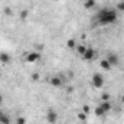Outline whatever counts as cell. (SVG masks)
<instances>
[{
    "instance_id": "12",
    "label": "cell",
    "mask_w": 124,
    "mask_h": 124,
    "mask_svg": "<svg viewBox=\"0 0 124 124\" xmlns=\"http://www.w3.org/2000/svg\"><path fill=\"white\" fill-rule=\"evenodd\" d=\"M66 46H68L69 49H74V51H75V48H77V42H75V39H68Z\"/></svg>"
},
{
    "instance_id": "23",
    "label": "cell",
    "mask_w": 124,
    "mask_h": 124,
    "mask_svg": "<svg viewBox=\"0 0 124 124\" xmlns=\"http://www.w3.org/2000/svg\"><path fill=\"white\" fill-rule=\"evenodd\" d=\"M120 1H124V0H120Z\"/></svg>"
},
{
    "instance_id": "1",
    "label": "cell",
    "mask_w": 124,
    "mask_h": 124,
    "mask_svg": "<svg viewBox=\"0 0 124 124\" xmlns=\"http://www.w3.org/2000/svg\"><path fill=\"white\" fill-rule=\"evenodd\" d=\"M118 20V10L116 7H102L94 16L93 23L97 26H110Z\"/></svg>"
},
{
    "instance_id": "8",
    "label": "cell",
    "mask_w": 124,
    "mask_h": 124,
    "mask_svg": "<svg viewBox=\"0 0 124 124\" xmlns=\"http://www.w3.org/2000/svg\"><path fill=\"white\" fill-rule=\"evenodd\" d=\"M100 66H101L104 71H110V69L113 68V66L110 65V62L107 61V59H101V61H100Z\"/></svg>"
},
{
    "instance_id": "2",
    "label": "cell",
    "mask_w": 124,
    "mask_h": 124,
    "mask_svg": "<svg viewBox=\"0 0 124 124\" xmlns=\"http://www.w3.org/2000/svg\"><path fill=\"white\" fill-rule=\"evenodd\" d=\"M95 56H97V51L94 49L93 46H87L85 52L81 55V58H82L84 61H87V62H90V61H93V59H95Z\"/></svg>"
},
{
    "instance_id": "22",
    "label": "cell",
    "mask_w": 124,
    "mask_h": 124,
    "mask_svg": "<svg viewBox=\"0 0 124 124\" xmlns=\"http://www.w3.org/2000/svg\"><path fill=\"white\" fill-rule=\"evenodd\" d=\"M121 102L124 104V94H123V97H121Z\"/></svg>"
},
{
    "instance_id": "17",
    "label": "cell",
    "mask_w": 124,
    "mask_h": 124,
    "mask_svg": "<svg viewBox=\"0 0 124 124\" xmlns=\"http://www.w3.org/2000/svg\"><path fill=\"white\" fill-rule=\"evenodd\" d=\"M78 118H79L81 121H84V120L87 118V114H85V113H79V114H78Z\"/></svg>"
},
{
    "instance_id": "16",
    "label": "cell",
    "mask_w": 124,
    "mask_h": 124,
    "mask_svg": "<svg viewBox=\"0 0 124 124\" xmlns=\"http://www.w3.org/2000/svg\"><path fill=\"white\" fill-rule=\"evenodd\" d=\"M16 124H26V118H25V117H19V118L16 120Z\"/></svg>"
},
{
    "instance_id": "13",
    "label": "cell",
    "mask_w": 124,
    "mask_h": 124,
    "mask_svg": "<svg viewBox=\"0 0 124 124\" xmlns=\"http://www.w3.org/2000/svg\"><path fill=\"white\" fill-rule=\"evenodd\" d=\"M0 124H10V118H9V116L3 114L1 118H0Z\"/></svg>"
},
{
    "instance_id": "10",
    "label": "cell",
    "mask_w": 124,
    "mask_h": 124,
    "mask_svg": "<svg viewBox=\"0 0 124 124\" xmlns=\"http://www.w3.org/2000/svg\"><path fill=\"white\" fill-rule=\"evenodd\" d=\"M0 62H3V63H9V62H10V55L6 54V52H1V54H0Z\"/></svg>"
},
{
    "instance_id": "7",
    "label": "cell",
    "mask_w": 124,
    "mask_h": 124,
    "mask_svg": "<svg viewBox=\"0 0 124 124\" xmlns=\"http://www.w3.org/2000/svg\"><path fill=\"white\" fill-rule=\"evenodd\" d=\"M105 59L110 62V65H111V66H116V65L120 62V58H118V55H117L116 52H108V54H107V56H105Z\"/></svg>"
},
{
    "instance_id": "6",
    "label": "cell",
    "mask_w": 124,
    "mask_h": 124,
    "mask_svg": "<svg viewBox=\"0 0 124 124\" xmlns=\"http://www.w3.org/2000/svg\"><path fill=\"white\" fill-rule=\"evenodd\" d=\"M49 84L52 87H55V88H59V87L63 85V78H62L61 75H54V77L49 78Z\"/></svg>"
},
{
    "instance_id": "15",
    "label": "cell",
    "mask_w": 124,
    "mask_h": 124,
    "mask_svg": "<svg viewBox=\"0 0 124 124\" xmlns=\"http://www.w3.org/2000/svg\"><path fill=\"white\" fill-rule=\"evenodd\" d=\"M101 98H102V101H110V94L108 93H102Z\"/></svg>"
},
{
    "instance_id": "9",
    "label": "cell",
    "mask_w": 124,
    "mask_h": 124,
    "mask_svg": "<svg viewBox=\"0 0 124 124\" xmlns=\"http://www.w3.org/2000/svg\"><path fill=\"white\" fill-rule=\"evenodd\" d=\"M97 4V0H84V7L85 9H93Z\"/></svg>"
},
{
    "instance_id": "4",
    "label": "cell",
    "mask_w": 124,
    "mask_h": 124,
    "mask_svg": "<svg viewBox=\"0 0 124 124\" xmlns=\"http://www.w3.org/2000/svg\"><path fill=\"white\" fill-rule=\"evenodd\" d=\"M91 82H93V85L95 88H102L104 87V84H105V79H104V77L101 75V74H94L93 78H91Z\"/></svg>"
},
{
    "instance_id": "20",
    "label": "cell",
    "mask_w": 124,
    "mask_h": 124,
    "mask_svg": "<svg viewBox=\"0 0 124 124\" xmlns=\"http://www.w3.org/2000/svg\"><path fill=\"white\" fill-rule=\"evenodd\" d=\"M1 104H3V95L0 94V105H1Z\"/></svg>"
},
{
    "instance_id": "19",
    "label": "cell",
    "mask_w": 124,
    "mask_h": 124,
    "mask_svg": "<svg viewBox=\"0 0 124 124\" xmlns=\"http://www.w3.org/2000/svg\"><path fill=\"white\" fill-rule=\"evenodd\" d=\"M32 78L36 81V79H39V75H38V74H33V75H32Z\"/></svg>"
},
{
    "instance_id": "14",
    "label": "cell",
    "mask_w": 124,
    "mask_h": 124,
    "mask_svg": "<svg viewBox=\"0 0 124 124\" xmlns=\"http://www.w3.org/2000/svg\"><path fill=\"white\" fill-rule=\"evenodd\" d=\"M118 12H124V1H118V4H117V7H116Z\"/></svg>"
},
{
    "instance_id": "5",
    "label": "cell",
    "mask_w": 124,
    "mask_h": 124,
    "mask_svg": "<svg viewBox=\"0 0 124 124\" xmlns=\"http://www.w3.org/2000/svg\"><path fill=\"white\" fill-rule=\"evenodd\" d=\"M58 120V113L55 111V108H48L46 111V121L51 124H55Z\"/></svg>"
},
{
    "instance_id": "21",
    "label": "cell",
    "mask_w": 124,
    "mask_h": 124,
    "mask_svg": "<svg viewBox=\"0 0 124 124\" xmlns=\"http://www.w3.org/2000/svg\"><path fill=\"white\" fill-rule=\"evenodd\" d=\"M3 114H4V113H3V111L0 110V118H1V116H3Z\"/></svg>"
},
{
    "instance_id": "11",
    "label": "cell",
    "mask_w": 124,
    "mask_h": 124,
    "mask_svg": "<svg viewBox=\"0 0 124 124\" xmlns=\"http://www.w3.org/2000/svg\"><path fill=\"white\" fill-rule=\"evenodd\" d=\"M85 49H87V45H84V43H81V45H77V48H75V51H77L79 55H82V54L85 52Z\"/></svg>"
},
{
    "instance_id": "18",
    "label": "cell",
    "mask_w": 124,
    "mask_h": 124,
    "mask_svg": "<svg viewBox=\"0 0 124 124\" xmlns=\"http://www.w3.org/2000/svg\"><path fill=\"white\" fill-rule=\"evenodd\" d=\"M88 111H90V107H88V105H84V107H82V113L88 114Z\"/></svg>"
},
{
    "instance_id": "3",
    "label": "cell",
    "mask_w": 124,
    "mask_h": 124,
    "mask_svg": "<svg viewBox=\"0 0 124 124\" xmlns=\"http://www.w3.org/2000/svg\"><path fill=\"white\" fill-rule=\"evenodd\" d=\"M40 58H42V55H40V52H38V51H31V52H28V54L25 55V61L29 62V63H35V62L39 61Z\"/></svg>"
}]
</instances>
